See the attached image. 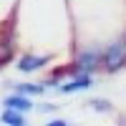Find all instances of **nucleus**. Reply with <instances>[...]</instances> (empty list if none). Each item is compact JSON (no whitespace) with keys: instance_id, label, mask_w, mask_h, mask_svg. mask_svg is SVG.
Returning <instances> with one entry per match:
<instances>
[{"instance_id":"obj_2","label":"nucleus","mask_w":126,"mask_h":126,"mask_svg":"<svg viewBox=\"0 0 126 126\" xmlns=\"http://www.w3.org/2000/svg\"><path fill=\"white\" fill-rule=\"evenodd\" d=\"M101 58H103V50L101 48H83L76 53L73 58V66L68 68V76H76V73H93L101 68Z\"/></svg>"},{"instance_id":"obj_10","label":"nucleus","mask_w":126,"mask_h":126,"mask_svg":"<svg viewBox=\"0 0 126 126\" xmlns=\"http://www.w3.org/2000/svg\"><path fill=\"white\" fill-rule=\"evenodd\" d=\"M38 111H40V113H56V111H58V103H40Z\"/></svg>"},{"instance_id":"obj_5","label":"nucleus","mask_w":126,"mask_h":126,"mask_svg":"<svg viewBox=\"0 0 126 126\" xmlns=\"http://www.w3.org/2000/svg\"><path fill=\"white\" fill-rule=\"evenodd\" d=\"M3 106L5 109H15V111H23V113H28L30 109H33V101H30V96H25V93H10V96H5L3 98Z\"/></svg>"},{"instance_id":"obj_6","label":"nucleus","mask_w":126,"mask_h":126,"mask_svg":"<svg viewBox=\"0 0 126 126\" xmlns=\"http://www.w3.org/2000/svg\"><path fill=\"white\" fill-rule=\"evenodd\" d=\"M15 56V46H13V38H10L8 33L0 35V68H5L10 61H13Z\"/></svg>"},{"instance_id":"obj_9","label":"nucleus","mask_w":126,"mask_h":126,"mask_svg":"<svg viewBox=\"0 0 126 126\" xmlns=\"http://www.w3.org/2000/svg\"><path fill=\"white\" fill-rule=\"evenodd\" d=\"M86 106L93 109V111H98V113H111V111H113V103L106 101V98H91Z\"/></svg>"},{"instance_id":"obj_8","label":"nucleus","mask_w":126,"mask_h":126,"mask_svg":"<svg viewBox=\"0 0 126 126\" xmlns=\"http://www.w3.org/2000/svg\"><path fill=\"white\" fill-rule=\"evenodd\" d=\"M0 121L8 124V126H23L25 124V113L23 111H15V109H5L0 113Z\"/></svg>"},{"instance_id":"obj_3","label":"nucleus","mask_w":126,"mask_h":126,"mask_svg":"<svg viewBox=\"0 0 126 126\" xmlns=\"http://www.w3.org/2000/svg\"><path fill=\"white\" fill-rule=\"evenodd\" d=\"M93 86V73H76V76H68L66 81H61L56 91L68 96V93H81V91H88Z\"/></svg>"},{"instance_id":"obj_4","label":"nucleus","mask_w":126,"mask_h":126,"mask_svg":"<svg viewBox=\"0 0 126 126\" xmlns=\"http://www.w3.org/2000/svg\"><path fill=\"white\" fill-rule=\"evenodd\" d=\"M50 63V56H38V53H25L18 58V71L25 73V76H30V73H38L43 66H48Z\"/></svg>"},{"instance_id":"obj_1","label":"nucleus","mask_w":126,"mask_h":126,"mask_svg":"<svg viewBox=\"0 0 126 126\" xmlns=\"http://www.w3.org/2000/svg\"><path fill=\"white\" fill-rule=\"evenodd\" d=\"M101 68L106 73H119L121 68H126V33L119 35L116 40H111V43L103 48Z\"/></svg>"},{"instance_id":"obj_7","label":"nucleus","mask_w":126,"mask_h":126,"mask_svg":"<svg viewBox=\"0 0 126 126\" xmlns=\"http://www.w3.org/2000/svg\"><path fill=\"white\" fill-rule=\"evenodd\" d=\"M13 88L18 93H25V96L33 98V96H43L48 86H46V83H13Z\"/></svg>"}]
</instances>
